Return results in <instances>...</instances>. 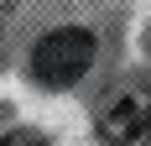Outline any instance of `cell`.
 <instances>
[{
    "label": "cell",
    "instance_id": "cell-2",
    "mask_svg": "<svg viewBox=\"0 0 151 146\" xmlns=\"http://www.w3.org/2000/svg\"><path fill=\"white\" fill-rule=\"evenodd\" d=\"M146 131H151V89H130V94H120V99L99 115V136H104L109 146H130Z\"/></svg>",
    "mask_w": 151,
    "mask_h": 146
},
{
    "label": "cell",
    "instance_id": "cell-3",
    "mask_svg": "<svg viewBox=\"0 0 151 146\" xmlns=\"http://www.w3.org/2000/svg\"><path fill=\"white\" fill-rule=\"evenodd\" d=\"M0 146H47V141H42L37 131H11V136H5Z\"/></svg>",
    "mask_w": 151,
    "mask_h": 146
},
{
    "label": "cell",
    "instance_id": "cell-1",
    "mask_svg": "<svg viewBox=\"0 0 151 146\" xmlns=\"http://www.w3.org/2000/svg\"><path fill=\"white\" fill-rule=\"evenodd\" d=\"M94 52H99V37L89 26H58L31 47V78L42 89H73L89 73Z\"/></svg>",
    "mask_w": 151,
    "mask_h": 146
}]
</instances>
